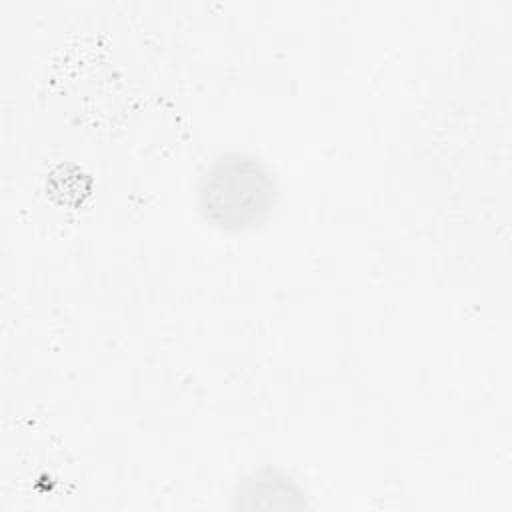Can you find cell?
<instances>
[{
    "label": "cell",
    "mask_w": 512,
    "mask_h": 512,
    "mask_svg": "<svg viewBox=\"0 0 512 512\" xmlns=\"http://www.w3.org/2000/svg\"><path fill=\"white\" fill-rule=\"evenodd\" d=\"M280 202L274 168L258 154L222 150L210 156L194 182L200 220L222 234H250L268 224Z\"/></svg>",
    "instance_id": "1"
}]
</instances>
